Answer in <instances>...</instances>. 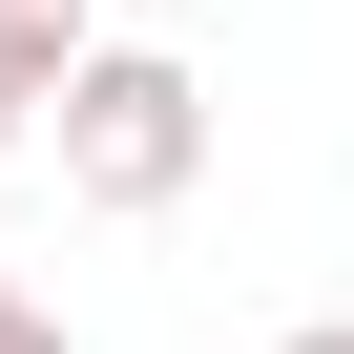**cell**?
Returning <instances> with one entry per match:
<instances>
[{
	"instance_id": "cell-6",
	"label": "cell",
	"mask_w": 354,
	"mask_h": 354,
	"mask_svg": "<svg viewBox=\"0 0 354 354\" xmlns=\"http://www.w3.org/2000/svg\"><path fill=\"white\" fill-rule=\"evenodd\" d=\"M21 313H42V292H21V271H0V333H21Z\"/></svg>"
},
{
	"instance_id": "cell-2",
	"label": "cell",
	"mask_w": 354,
	"mask_h": 354,
	"mask_svg": "<svg viewBox=\"0 0 354 354\" xmlns=\"http://www.w3.org/2000/svg\"><path fill=\"white\" fill-rule=\"evenodd\" d=\"M0 42H21V63L63 84V42H104V0H0Z\"/></svg>"
},
{
	"instance_id": "cell-5",
	"label": "cell",
	"mask_w": 354,
	"mask_h": 354,
	"mask_svg": "<svg viewBox=\"0 0 354 354\" xmlns=\"http://www.w3.org/2000/svg\"><path fill=\"white\" fill-rule=\"evenodd\" d=\"M271 354H354V313H313V333H271Z\"/></svg>"
},
{
	"instance_id": "cell-3",
	"label": "cell",
	"mask_w": 354,
	"mask_h": 354,
	"mask_svg": "<svg viewBox=\"0 0 354 354\" xmlns=\"http://www.w3.org/2000/svg\"><path fill=\"white\" fill-rule=\"evenodd\" d=\"M21 146H42V63L0 42V167H21Z\"/></svg>"
},
{
	"instance_id": "cell-1",
	"label": "cell",
	"mask_w": 354,
	"mask_h": 354,
	"mask_svg": "<svg viewBox=\"0 0 354 354\" xmlns=\"http://www.w3.org/2000/svg\"><path fill=\"white\" fill-rule=\"evenodd\" d=\"M42 146H63V188H84L104 230L188 209V188H209V63H167V42H63Z\"/></svg>"
},
{
	"instance_id": "cell-4",
	"label": "cell",
	"mask_w": 354,
	"mask_h": 354,
	"mask_svg": "<svg viewBox=\"0 0 354 354\" xmlns=\"http://www.w3.org/2000/svg\"><path fill=\"white\" fill-rule=\"evenodd\" d=\"M0 354H84V333H63V313H21V333H0Z\"/></svg>"
}]
</instances>
